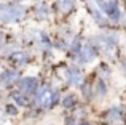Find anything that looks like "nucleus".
Returning <instances> with one entry per match:
<instances>
[{
  "mask_svg": "<svg viewBox=\"0 0 126 125\" xmlns=\"http://www.w3.org/2000/svg\"><path fill=\"white\" fill-rule=\"evenodd\" d=\"M24 15V8L21 5H11V3H3L0 5V21L3 22H15Z\"/></svg>",
  "mask_w": 126,
  "mask_h": 125,
  "instance_id": "nucleus-1",
  "label": "nucleus"
},
{
  "mask_svg": "<svg viewBox=\"0 0 126 125\" xmlns=\"http://www.w3.org/2000/svg\"><path fill=\"white\" fill-rule=\"evenodd\" d=\"M56 101H58V93L51 91L48 87H43L35 98V104L43 107H51L53 104H56Z\"/></svg>",
  "mask_w": 126,
  "mask_h": 125,
  "instance_id": "nucleus-2",
  "label": "nucleus"
},
{
  "mask_svg": "<svg viewBox=\"0 0 126 125\" xmlns=\"http://www.w3.org/2000/svg\"><path fill=\"white\" fill-rule=\"evenodd\" d=\"M19 87H21L22 93L31 95V93H35V91H37L38 82H37V79H34V77H27V79H24V80H21Z\"/></svg>",
  "mask_w": 126,
  "mask_h": 125,
  "instance_id": "nucleus-3",
  "label": "nucleus"
},
{
  "mask_svg": "<svg viewBox=\"0 0 126 125\" xmlns=\"http://www.w3.org/2000/svg\"><path fill=\"white\" fill-rule=\"evenodd\" d=\"M18 77H19V74L16 71H6V72H3V74H0V85H2V87H8V85H11Z\"/></svg>",
  "mask_w": 126,
  "mask_h": 125,
  "instance_id": "nucleus-4",
  "label": "nucleus"
},
{
  "mask_svg": "<svg viewBox=\"0 0 126 125\" xmlns=\"http://www.w3.org/2000/svg\"><path fill=\"white\" fill-rule=\"evenodd\" d=\"M67 80L70 85H75V87H78V85L81 83V80H83V77H81V72L78 71V69H70V71L67 72Z\"/></svg>",
  "mask_w": 126,
  "mask_h": 125,
  "instance_id": "nucleus-5",
  "label": "nucleus"
},
{
  "mask_svg": "<svg viewBox=\"0 0 126 125\" xmlns=\"http://www.w3.org/2000/svg\"><path fill=\"white\" fill-rule=\"evenodd\" d=\"M80 55H81V61L83 62H89V61H93L96 58V51H94V48L91 47V45H86V47H83V50L80 51Z\"/></svg>",
  "mask_w": 126,
  "mask_h": 125,
  "instance_id": "nucleus-6",
  "label": "nucleus"
},
{
  "mask_svg": "<svg viewBox=\"0 0 126 125\" xmlns=\"http://www.w3.org/2000/svg\"><path fill=\"white\" fill-rule=\"evenodd\" d=\"M58 5H59V10L62 13H69L74 8V0H59Z\"/></svg>",
  "mask_w": 126,
  "mask_h": 125,
  "instance_id": "nucleus-7",
  "label": "nucleus"
},
{
  "mask_svg": "<svg viewBox=\"0 0 126 125\" xmlns=\"http://www.w3.org/2000/svg\"><path fill=\"white\" fill-rule=\"evenodd\" d=\"M102 8L105 10V11L109 13V15H113V13L118 11V6H117V2H113V0H109V2L102 3Z\"/></svg>",
  "mask_w": 126,
  "mask_h": 125,
  "instance_id": "nucleus-8",
  "label": "nucleus"
},
{
  "mask_svg": "<svg viewBox=\"0 0 126 125\" xmlns=\"http://www.w3.org/2000/svg\"><path fill=\"white\" fill-rule=\"evenodd\" d=\"M123 119V112H121L120 107H113V109L109 112V120H112V122H117V120H121Z\"/></svg>",
  "mask_w": 126,
  "mask_h": 125,
  "instance_id": "nucleus-9",
  "label": "nucleus"
},
{
  "mask_svg": "<svg viewBox=\"0 0 126 125\" xmlns=\"http://www.w3.org/2000/svg\"><path fill=\"white\" fill-rule=\"evenodd\" d=\"M11 60L15 62H18V64H24L27 61V55L26 53H15V55H11Z\"/></svg>",
  "mask_w": 126,
  "mask_h": 125,
  "instance_id": "nucleus-10",
  "label": "nucleus"
},
{
  "mask_svg": "<svg viewBox=\"0 0 126 125\" xmlns=\"http://www.w3.org/2000/svg\"><path fill=\"white\" fill-rule=\"evenodd\" d=\"M13 100H15V101H16L18 104H21V106H26V104H27V101H26V98L22 96V95L19 93V91H16V93H13Z\"/></svg>",
  "mask_w": 126,
  "mask_h": 125,
  "instance_id": "nucleus-11",
  "label": "nucleus"
},
{
  "mask_svg": "<svg viewBox=\"0 0 126 125\" xmlns=\"http://www.w3.org/2000/svg\"><path fill=\"white\" fill-rule=\"evenodd\" d=\"M62 106H64V107H72V106H75V96H67V98H64V101H62Z\"/></svg>",
  "mask_w": 126,
  "mask_h": 125,
  "instance_id": "nucleus-12",
  "label": "nucleus"
},
{
  "mask_svg": "<svg viewBox=\"0 0 126 125\" xmlns=\"http://www.w3.org/2000/svg\"><path fill=\"white\" fill-rule=\"evenodd\" d=\"M97 91H99V95H101V96H104L105 95V83H104V80H99V83H97Z\"/></svg>",
  "mask_w": 126,
  "mask_h": 125,
  "instance_id": "nucleus-13",
  "label": "nucleus"
},
{
  "mask_svg": "<svg viewBox=\"0 0 126 125\" xmlns=\"http://www.w3.org/2000/svg\"><path fill=\"white\" fill-rule=\"evenodd\" d=\"M35 13H37V15H40V18H45V16H46V8H45V6H40V8H38Z\"/></svg>",
  "mask_w": 126,
  "mask_h": 125,
  "instance_id": "nucleus-14",
  "label": "nucleus"
},
{
  "mask_svg": "<svg viewBox=\"0 0 126 125\" xmlns=\"http://www.w3.org/2000/svg\"><path fill=\"white\" fill-rule=\"evenodd\" d=\"M8 114H11V116H16V114H18L16 107H13V106H8Z\"/></svg>",
  "mask_w": 126,
  "mask_h": 125,
  "instance_id": "nucleus-15",
  "label": "nucleus"
},
{
  "mask_svg": "<svg viewBox=\"0 0 126 125\" xmlns=\"http://www.w3.org/2000/svg\"><path fill=\"white\" fill-rule=\"evenodd\" d=\"M83 125H88V124H83Z\"/></svg>",
  "mask_w": 126,
  "mask_h": 125,
  "instance_id": "nucleus-16",
  "label": "nucleus"
}]
</instances>
